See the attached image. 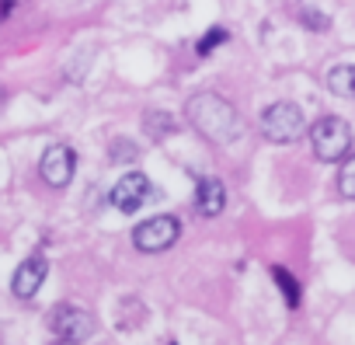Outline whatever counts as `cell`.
<instances>
[{"label": "cell", "instance_id": "2e32d148", "mask_svg": "<svg viewBox=\"0 0 355 345\" xmlns=\"http://www.w3.org/2000/svg\"><path fill=\"white\" fill-rule=\"evenodd\" d=\"M220 42H227V32H223V28H209V32H206V39L196 46V53H199V56H206V53H209L213 46H220Z\"/></svg>", "mask_w": 355, "mask_h": 345}, {"label": "cell", "instance_id": "ba28073f", "mask_svg": "<svg viewBox=\"0 0 355 345\" xmlns=\"http://www.w3.org/2000/svg\"><path fill=\"white\" fill-rule=\"evenodd\" d=\"M46 272H49V262H46L42 255H32V258H25V262L18 265L15 279H11V289H15V296H21V300H32V296L39 293V286L46 283Z\"/></svg>", "mask_w": 355, "mask_h": 345}, {"label": "cell", "instance_id": "9c48e42d", "mask_svg": "<svg viewBox=\"0 0 355 345\" xmlns=\"http://www.w3.org/2000/svg\"><path fill=\"white\" fill-rule=\"evenodd\" d=\"M223 206H227V189H223V182L202 175L199 185H196V210H199L202 217H216V213H223Z\"/></svg>", "mask_w": 355, "mask_h": 345}, {"label": "cell", "instance_id": "3957f363", "mask_svg": "<svg viewBox=\"0 0 355 345\" xmlns=\"http://www.w3.org/2000/svg\"><path fill=\"white\" fill-rule=\"evenodd\" d=\"M303 129H306L303 108L293 105V101H275L261 112V133L272 143H293V140L303 136Z\"/></svg>", "mask_w": 355, "mask_h": 345}, {"label": "cell", "instance_id": "7a4b0ae2", "mask_svg": "<svg viewBox=\"0 0 355 345\" xmlns=\"http://www.w3.org/2000/svg\"><path fill=\"white\" fill-rule=\"evenodd\" d=\"M310 143H313V153L320 160H348V150H352V129L345 119L338 115H320L313 126H310Z\"/></svg>", "mask_w": 355, "mask_h": 345}, {"label": "cell", "instance_id": "7c38bea8", "mask_svg": "<svg viewBox=\"0 0 355 345\" xmlns=\"http://www.w3.org/2000/svg\"><path fill=\"white\" fill-rule=\"evenodd\" d=\"M338 192L345 196V199H355V153L341 164V171H338Z\"/></svg>", "mask_w": 355, "mask_h": 345}, {"label": "cell", "instance_id": "9a60e30c", "mask_svg": "<svg viewBox=\"0 0 355 345\" xmlns=\"http://www.w3.org/2000/svg\"><path fill=\"white\" fill-rule=\"evenodd\" d=\"M132 157H136V146H132L129 140H115V143H112V153H108L112 164H122V160H132Z\"/></svg>", "mask_w": 355, "mask_h": 345}, {"label": "cell", "instance_id": "6da1fadb", "mask_svg": "<svg viewBox=\"0 0 355 345\" xmlns=\"http://www.w3.org/2000/svg\"><path fill=\"white\" fill-rule=\"evenodd\" d=\"M185 112H189L192 126H196L202 136H209L213 143H234V140L244 136V119H241V112H237L227 98H220V94H213V91L196 94Z\"/></svg>", "mask_w": 355, "mask_h": 345}, {"label": "cell", "instance_id": "277c9868", "mask_svg": "<svg viewBox=\"0 0 355 345\" xmlns=\"http://www.w3.org/2000/svg\"><path fill=\"white\" fill-rule=\"evenodd\" d=\"M49 328L56 331L60 342L67 345H80L94 335V317L84 310V307H73V303H60L49 310Z\"/></svg>", "mask_w": 355, "mask_h": 345}, {"label": "cell", "instance_id": "5b68a950", "mask_svg": "<svg viewBox=\"0 0 355 345\" xmlns=\"http://www.w3.org/2000/svg\"><path fill=\"white\" fill-rule=\"evenodd\" d=\"M178 234H182V224L164 213V217H150V220H143V224L132 230V244H136L139 251L153 255V251L171 248V244L178 241Z\"/></svg>", "mask_w": 355, "mask_h": 345}, {"label": "cell", "instance_id": "52a82bcc", "mask_svg": "<svg viewBox=\"0 0 355 345\" xmlns=\"http://www.w3.org/2000/svg\"><path fill=\"white\" fill-rule=\"evenodd\" d=\"M73 167H77V153H73L67 143H53V146L42 153V160H39L42 178H46V185H53V189L70 185V178H73Z\"/></svg>", "mask_w": 355, "mask_h": 345}, {"label": "cell", "instance_id": "8992f818", "mask_svg": "<svg viewBox=\"0 0 355 345\" xmlns=\"http://www.w3.org/2000/svg\"><path fill=\"white\" fill-rule=\"evenodd\" d=\"M153 196V185H150V178L143 175V171H129L125 178H119L115 182V189L108 192V199H112V206L119 210V213H136V210H143V203Z\"/></svg>", "mask_w": 355, "mask_h": 345}, {"label": "cell", "instance_id": "8fae6325", "mask_svg": "<svg viewBox=\"0 0 355 345\" xmlns=\"http://www.w3.org/2000/svg\"><path fill=\"white\" fill-rule=\"evenodd\" d=\"M143 119H146V122H143V129H146V136H150V140H164V136H171V133L178 129L174 115H171V112H160V108H150Z\"/></svg>", "mask_w": 355, "mask_h": 345}, {"label": "cell", "instance_id": "30bf717a", "mask_svg": "<svg viewBox=\"0 0 355 345\" xmlns=\"http://www.w3.org/2000/svg\"><path fill=\"white\" fill-rule=\"evenodd\" d=\"M327 87L338 98H355V63H338L327 70Z\"/></svg>", "mask_w": 355, "mask_h": 345}, {"label": "cell", "instance_id": "4fadbf2b", "mask_svg": "<svg viewBox=\"0 0 355 345\" xmlns=\"http://www.w3.org/2000/svg\"><path fill=\"white\" fill-rule=\"evenodd\" d=\"M272 279L282 286V293H286V303H289V307H296V303H300V286H296V279H293L286 269H272Z\"/></svg>", "mask_w": 355, "mask_h": 345}, {"label": "cell", "instance_id": "5bb4252c", "mask_svg": "<svg viewBox=\"0 0 355 345\" xmlns=\"http://www.w3.org/2000/svg\"><path fill=\"white\" fill-rule=\"evenodd\" d=\"M300 22H303L306 28H313V32H324V28L331 25V18H327V15H320L317 8H303V11H300Z\"/></svg>", "mask_w": 355, "mask_h": 345}]
</instances>
